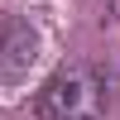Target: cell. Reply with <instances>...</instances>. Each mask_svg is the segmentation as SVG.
<instances>
[{"instance_id":"cell-1","label":"cell","mask_w":120,"mask_h":120,"mask_svg":"<svg viewBox=\"0 0 120 120\" xmlns=\"http://www.w3.org/2000/svg\"><path fill=\"white\" fill-rule=\"evenodd\" d=\"M106 115V82L91 67H63L38 91V120H101Z\"/></svg>"}]
</instances>
